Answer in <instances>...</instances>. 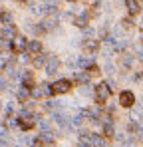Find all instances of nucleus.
Wrapping results in <instances>:
<instances>
[{"mask_svg": "<svg viewBox=\"0 0 143 147\" xmlns=\"http://www.w3.org/2000/svg\"><path fill=\"white\" fill-rule=\"evenodd\" d=\"M111 96V88L109 84H97L95 86V101L97 103H105Z\"/></svg>", "mask_w": 143, "mask_h": 147, "instance_id": "1", "label": "nucleus"}, {"mask_svg": "<svg viewBox=\"0 0 143 147\" xmlns=\"http://www.w3.org/2000/svg\"><path fill=\"white\" fill-rule=\"evenodd\" d=\"M44 2H46V0H44Z\"/></svg>", "mask_w": 143, "mask_h": 147, "instance_id": "24", "label": "nucleus"}, {"mask_svg": "<svg viewBox=\"0 0 143 147\" xmlns=\"http://www.w3.org/2000/svg\"><path fill=\"white\" fill-rule=\"evenodd\" d=\"M84 50H86V52H95V50H97V42H95V40H88V42L84 44Z\"/></svg>", "mask_w": 143, "mask_h": 147, "instance_id": "13", "label": "nucleus"}, {"mask_svg": "<svg viewBox=\"0 0 143 147\" xmlns=\"http://www.w3.org/2000/svg\"><path fill=\"white\" fill-rule=\"evenodd\" d=\"M133 101H135V96H133L131 92H121V96H119V103H121L123 107H131Z\"/></svg>", "mask_w": 143, "mask_h": 147, "instance_id": "5", "label": "nucleus"}, {"mask_svg": "<svg viewBox=\"0 0 143 147\" xmlns=\"http://www.w3.org/2000/svg\"><path fill=\"white\" fill-rule=\"evenodd\" d=\"M141 111H143V105H141Z\"/></svg>", "mask_w": 143, "mask_h": 147, "instance_id": "23", "label": "nucleus"}, {"mask_svg": "<svg viewBox=\"0 0 143 147\" xmlns=\"http://www.w3.org/2000/svg\"><path fill=\"white\" fill-rule=\"evenodd\" d=\"M74 24L80 26V28H86V26H88V14H82V16H78V18L74 20Z\"/></svg>", "mask_w": 143, "mask_h": 147, "instance_id": "10", "label": "nucleus"}, {"mask_svg": "<svg viewBox=\"0 0 143 147\" xmlns=\"http://www.w3.org/2000/svg\"><path fill=\"white\" fill-rule=\"evenodd\" d=\"M58 70H60V60L56 56H50L48 58V64H46V74L48 76H56Z\"/></svg>", "mask_w": 143, "mask_h": 147, "instance_id": "3", "label": "nucleus"}, {"mask_svg": "<svg viewBox=\"0 0 143 147\" xmlns=\"http://www.w3.org/2000/svg\"><path fill=\"white\" fill-rule=\"evenodd\" d=\"M76 80H78V82H82V84H88V82H90V76L80 74V76H76Z\"/></svg>", "mask_w": 143, "mask_h": 147, "instance_id": "17", "label": "nucleus"}, {"mask_svg": "<svg viewBox=\"0 0 143 147\" xmlns=\"http://www.w3.org/2000/svg\"><path fill=\"white\" fill-rule=\"evenodd\" d=\"M26 48H28L26 38H24V36H14V40H12V50H14V52H24Z\"/></svg>", "mask_w": 143, "mask_h": 147, "instance_id": "4", "label": "nucleus"}, {"mask_svg": "<svg viewBox=\"0 0 143 147\" xmlns=\"http://www.w3.org/2000/svg\"><path fill=\"white\" fill-rule=\"evenodd\" d=\"M56 22H58L56 18H46V20L42 22V28H44V30H52V28H56Z\"/></svg>", "mask_w": 143, "mask_h": 147, "instance_id": "12", "label": "nucleus"}, {"mask_svg": "<svg viewBox=\"0 0 143 147\" xmlns=\"http://www.w3.org/2000/svg\"><path fill=\"white\" fill-rule=\"evenodd\" d=\"M0 16H2V22H4V24H12V16H10L8 12H2Z\"/></svg>", "mask_w": 143, "mask_h": 147, "instance_id": "16", "label": "nucleus"}, {"mask_svg": "<svg viewBox=\"0 0 143 147\" xmlns=\"http://www.w3.org/2000/svg\"><path fill=\"white\" fill-rule=\"evenodd\" d=\"M68 2H76V0H68Z\"/></svg>", "mask_w": 143, "mask_h": 147, "instance_id": "21", "label": "nucleus"}, {"mask_svg": "<svg viewBox=\"0 0 143 147\" xmlns=\"http://www.w3.org/2000/svg\"><path fill=\"white\" fill-rule=\"evenodd\" d=\"M0 36H2V40H14V28H6V30H2Z\"/></svg>", "mask_w": 143, "mask_h": 147, "instance_id": "11", "label": "nucleus"}, {"mask_svg": "<svg viewBox=\"0 0 143 147\" xmlns=\"http://www.w3.org/2000/svg\"><path fill=\"white\" fill-rule=\"evenodd\" d=\"M141 139H143V131H141Z\"/></svg>", "mask_w": 143, "mask_h": 147, "instance_id": "22", "label": "nucleus"}, {"mask_svg": "<svg viewBox=\"0 0 143 147\" xmlns=\"http://www.w3.org/2000/svg\"><path fill=\"white\" fill-rule=\"evenodd\" d=\"M105 72L111 74V72H113V66H111V64H105Z\"/></svg>", "mask_w": 143, "mask_h": 147, "instance_id": "19", "label": "nucleus"}, {"mask_svg": "<svg viewBox=\"0 0 143 147\" xmlns=\"http://www.w3.org/2000/svg\"><path fill=\"white\" fill-rule=\"evenodd\" d=\"M24 88H32V74H24Z\"/></svg>", "mask_w": 143, "mask_h": 147, "instance_id": "15", "label": "nucleus"}, {"mask_svg": "<svg viewBox=\"0 0 143 147\" xmlns=\"http://www.w3.org/2000/svg\"><path fill=\"white\" fill-rule=\"evenodd\" d=\"M125 6H127L129 14H137L141 10V2L139 0H125Z\"/></svg>", "mask_w": 143, "mask_h": 147, "instance_id": "6", "label": "nucleus"}, {"mask_svg": "<svg viewBox=\"0 0 143 147\" xmlns=\"http://www.w3.org/2000/svg\"><path fill=\"white\" fill-rule=\"evenodd\" d=\"M92 66H94V60H92V58H80V60L76 62V68H80V70L92 68Z\"/></svg>", "mask_w": 143, "mask_h": 147, "instance_id": "8", "label": "nucleus"}, {"mask_svg": "<svg viewBox=\"0 0 143 147\" xmlns=\"http://www.w3.org/2000/svg\"><path fill=\"white\" fill-rule=\"evenodd\" d=\"M72 121L76 123V125H80V123H82V117H80V115H76V117H74V119H72Z\"/></svg>", "mask_w": 143, "mask_h": 147, "instance_id": "20", "label": "nucleus"}, {"mask_svg": "<svg viewBox=\"0 0 143 147\" xmlns=\"http://www.w3.org/2000/svg\"><path fill=\"white\" fill-rule=\"evenodd\" d=\"M72 84L68 80H58L56 84H52V94H66V92H70Z\"/></svg>", "mask_w": 143, "mask_h": 147, "instance_id": "2", "label": "nucleus"}, {"mask_svg": "<svg viewBox=\"0 0 143 147\" xmlns=\"http://www.w3.org/2000/svg\"><path fill=\"white\" fill-rule=\"evenodd\" d=\"M32 125H34V117L22 113V117H20V127H22V129H30Z\"/></svg>", "mask_w": 143, "mask_h": 147, "instance_id": "7", "label": "nucleus"}, {"mask_svg": "<svg viewBox=\"0 0 143 147\" xmlns=\"http://www.w3.org/2000/svg\"><path fill=\"white\" fill-rule=\"evenodd\" d=\"M28 96H30V88H24V90H20V92H18V99H20V101H26V99H28Z\"/></svg>", "mask_w": 143, "mask_h": 147, "instance_id": "14", "label": "nucleus"}, {"mask_svg": "<svg viewBox=\"0 0 143 147\" xmlns=\"http://www.w3.org/2000/svg\"><path fill=\"white\" fill-rule=\"evenodd\" d=\"M26 50H30L32 54H42V44L38 42V40H32L30 44H28V48Z\"/></svg>", "mask_w": 143, "mask_h": 147, "instance_id": "9", "label": "nucleus"}, {"mask_svg": "<svg viewBox=\"0 0 143 147\" xmlns=\"http://www.w3.org/2000/svg\"><path fill=\"white\" fill-rule=\"evenodd\" d=\"M44 62H46V56H40V58H38V60H36V66H42V64H44Z\"/></svg>", "mask_w": 143, "mask_h": 147, "instance_id": "18", "label": "nucleus"}]
</instances>
